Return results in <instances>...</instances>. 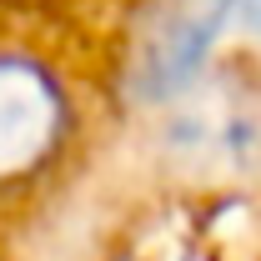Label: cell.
I'll use <instances>...</instances> for the list:
<instances>
[{
    "label": "cell",
    "instance_id": "cell-1",
    "mask_svg": "<svg viewBox=\"0 0 261 261\" xmlns=\"http://www.w3.org/2000/svg\"><path fill=\"white\" fill-rule=\"evenodd\" d=\"M70 136L65 81L35 50L0 45V196L31 186Z\"/></svg>",
    "mask_w": 261,
    "mask_h": 261
},
{
    "label": "cell",
    "instance_id": "cell-2",
    "mask_svg": "<svg viewBox=\"0 0 261 261\" xmlns=\"http://www.w3.org/2000/svg\"><path fill=\"white\" fill-rule=\"evenodd\" d=\"M241 0H171L151 35L136 50V70H130V91L141 100H176L186 96L201 70L211 61L216 40L226 35L236 20Z\"/></svg>",
    "mask_w": 261,
    "mask_h": 261
}]
</instances>
